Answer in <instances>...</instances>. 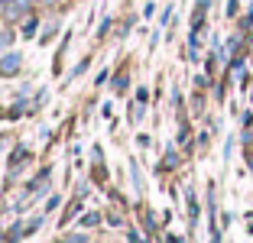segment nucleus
<instances>
[{"label": "nucleus", "instance_id": "f03ea898", "mask_svg": "<svg viewBox=\"0 0 253 243\" xmlns=\"http://www.w3.org/2000/svg\"><path fill=\"white\" fill-rule=\"evenodd\" d=\"M62 243H88V240H84V237H78V234H75V237H65V240H62Z\"/></svg>", "mask_w": 253, "mask_h": 243}, {"label": "nucleus", "instance_id": "f257e3e1", "mask_svg": "<svg viewBox=\"0 0 253 243\" xmlns=\"http://www.w3.org/2000/svg\"><path fill=\"white\" fill-rule=\"evenodd\" d=\"M16 65H20V59H16V55H10V59L0 62V72H16Z\"/></svg>", "mask_w": 253, "mask_h": 243}, {"label": "nucleus", "instance_id": "7ed1b4c3", "mask_svg": "<svg viewBox=\"0 0 253 243\" xmlns=\"http://www.w3.org/2000/svg\"><path fill=\"white\" fill-rule=\"evenodd\" d=\"M247 162H250V169H253V156H250V159H247Z\"/></svg>", "mask_w": 253, "mask_h": 243}]
</instances>
